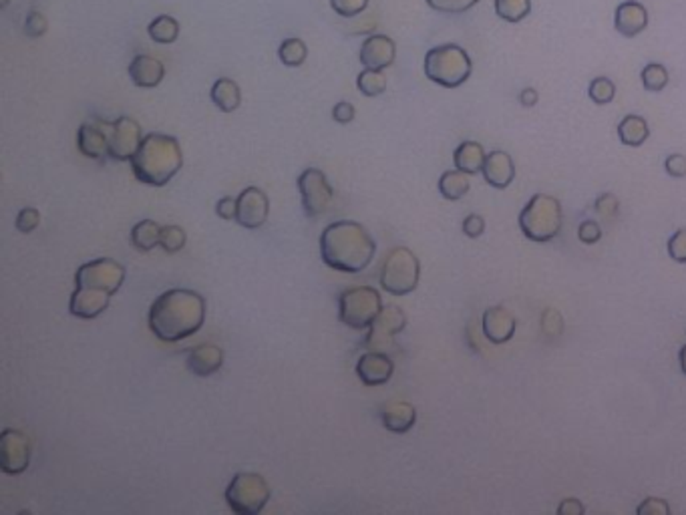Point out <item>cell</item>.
I'll use <instances>...</instances> for the list:
<instances>
[{
  "instance_id": "obj_16",
  "label": "cell",
  "mask_w": 686,
  "mask_h": 515,
  "mask_svg": "<svg viewBox=\"0 0 686 515\" xmlns=\"http://www.w3.org/2000/svg\"><path fill=\"white\" fill-rule=\"evenodd\" d=\"M79 151L95 161L109 159V133L103 129L101 121H87L77 133Z\"/></svg>"
},
{
  "instance_id": "obj_41",
  "label": "cell",
  "mask_w": 686,
  "mask_h": 515,
  "mask_svg": "<svg viewBox=\"0 0 686 515\" xmlns=\"http://www.w3.org/2000/svg\"><path fill=\"white\" fill-rule=\"evenodd\" d=\"M636 511H639L640 515H668L671 513V507H668L665 499L648 497V499H644L639 507H636Z\"/></svg>"
},
{
  "instance_id": "obj_3",
  "label": "cell",
  "mask_w": 686,
  "mask_h": 515,
  "mask_svg": "<svg viewBox=\"0 0 686 515\" xmlns=\"http://www.w3.org/2000/svg\"><path fill=\"white\" fill-rule=\"evenodd\" d=\"M183 165L180 141L172 135L149 133L143 137L140 149L131 159V172L137 182L153 188L169 183Z\"/></svg>"
},
{
  "instance_id": "obj_6",
  "label": "cell",
  "mask_w": 686,
  "mask_h": 515,
  "mask_svg": "<svg viewBox=\"0 0 686 515\" xmlns=\"http://www.w3.org/2000/svg\"><path fill=\"white\" fill-rule=\"evenodd\" d=\"M421 278V264L409 248L399 246L386 254L381 266V286L393 296L411 294Z\"/></svg>"
},
{
  "instance_id": "obj_10",
  "label": "cell",
  "mask_w": 686,
  "mask_h": 515,
  "mask_svg": "<svg viewBox=\"0 0 686 515\" xmlns=\"http://www.w3.org/2000/svg\"><path fill=\"white\" fill-rule=\"evenodd\" d=\"M298 190H301L302 209L309 217H317L326 212V207L333 201V185L328 183L325 172L317 167L304 169L298 177Z\"/></svg>"
},
{
  "instance_id": "obj_24",
  "label": "cell",
  "mask_w": 686,
  "mask_h": 515,
  "mask_svg": "<svg viewBox=\"0 0 686 515\" xmlns=\"http://www.w3.org/2000/svg\"><path fill=\"white\" fill-rule=\"evenodd\" d=\"M381 421L386 431L402 435L415 426L417 410L407 401L386 402V405L381 409Z\"/></svg>"
},
{
  "instance_id": "obj_32",
  "label": "cell",
  "mask_w": 686,
  "mask_h": 515,
  "mask_svg": "<svg viewBox=\"0 0 686 515\" xmlns=\"http://www.w3.org/2000/svg\"><path fill=\"white\" fill-rule=\"evenodd\" d=\"M278 56L286 67H301L306 56H309V48H306L304 40L301 38H286L278 46Z\"/></svg>"
},
{
  "instance_id": "obj_9",
  "label": "cell",
  "mask_w": 686,
  "mask_h": 515,
  "mask_svg": "<svg viewBox=\"0 0 686 515\" xmlns=\"http://www.w3.org/2000/svg\"><path fill=\"white\" fill-rule=\"evenodd\" d=\"M125 282V268L113 258H97L80 266L75 274V286L93 292L115 294Z\"/></svg>"
},
{
  "instance_id": "obj_39",
  "label": "cell",
  "mask_w": 686,
  "mask_h": 515,
  "mask_svg": "<svg viewBox=\"0 0 686 515\" xmlns=\"http://www.w3.org/2000/svg\"><path fill=\"white\" fill-rule=\"evenodd\" d=\"M666 249H668V256H671L674 262L686 264V228L674 232L673 236L668 238Z\"/></svg>"
},
{
  "instance_id": "obj_23",
  "label": "cell",
  "mask_w": 686,
  "mask_h": 515,
  "mask_svg": "<svg viewBox=\"0 0 686 515\" xmlns=\"http://www.w3.org/2000/svg\"><path fill=\"white\" fill-rule=\"evenodd\" d=\"M127 71H129V79L133 80V85L143 87V89L157 87L165 77L164 63L149 55H137L131 61V64H129Z\"/></svg>"
},
{
  "instance_id": "obj_22",
  "label": "cell",
  "mask_w": 686,
  "mask_h": 515,
  "mask_svg": "<svg viewBox=\"0 0 686 515\" xmlns=\"http://www.w3.org/2000/svg\"><path fill=\"white\" fill-rule=\"evenodd\" d=\"M188 370L198 376H209L217 373L224 365V352L216 344H198L190 349L188 359H185Z\"/></svg>"
},
{
  "instance_id": "obj_44",
  "label": "cell",
  "mask_w": 686,
  "mask_h": 515,
  "mask_svg": "<svg viewBox=\"0 0 686 515\" xmlns=\"http://www.w3.org/2000/svg\"><path fill=\"white\" fill-rule=\"evenodd\" d=\"M486 232V220L479 214H470L463 220V233L467 238H479Z\"/></svg>"
},
{
  "instance_id": "obj_34",
  "label": "cell",
  "mask_w": 686,
  "mask_h": 515,
  "mask_svg": "<svg viewBox=\"0 0 686 515\" xmlns=\"http://www.w3.org/2000/svg\"><path fill=\"white\" fill-rule=\"evenodd\" d=\"M357 87L362 95L378 97L386 91V77L383 75V71L365 69L357 79Z\"/></svg>"
},
{
  "instance_id": "obj_50",
  "label": "cell",
  "mask_w": 686,
  "mask_h": 515,
  "mask_svg": "<svg viewBox=\"0 0 686 515\" xmlns=\"http://www.w3.org/2000/svg\"><path fill=\"white\" fill-rule=\"evenodd\" d=\"M679 360H681V368H682V373L686 375V344L682 346V349H681V354H679Z\"/></svg>"
},
{
  "instance_id": "obj_18",
  "label": "cell",
  "mask_w": 686,
  "mask_h": 515,
  "mask_svg": "<svg viewBox=\"0 0 686 515\" xmlns=\"http://www.w3.org/2000/svg\"><path fill=\"white\" fill-rule=\"evenodd\" d=\"M648 27V11L642 3L624 0L614 11V29L626 38L639 37Z\"/></svg>"
},
{
  "instance_id": "obj_30",
  "label": "cell",
  "mask_w": 686,
  "mask_h": 515,
  "mask_svg": "<svg viewBox=\"0 0 686 515\" xmlns=\"http://www.w3.org/2000/svg\"><path fill=\"white\" fill-rule=\"evenodd\" d=\"M149 38L157 45H172L180 37V22L174 16L161 14L157 19H153L148 27Z\"/></svg>"
},
{
  "instance_id": "obj_46",
  "label": "cell",
  "mask_w": 686,
  "mask_h": 515,
  "mask_svg": "<svg viewBox=\"0 0 686 515\" xmlns=\"http://www.w3.org/2000/svg\"><path fill=\"white\" fill-rule=\"evenodd\" d=\"M24 29H27V35L29 37H40L47 32V21L45 16L40 13H30L29 19H27V24H24Z\"/></svg>"
},
{
  "instance_id": "obj_36",
  "label": "cell",
  "mask_w": 686,
  "mask_h": 515,
  "mask_svg": "<svg viewBox=\"0 0 686 515\" xmlns=\"http://www.w3.org/2000/svg\"><path fill=\"white\" fill-rule=\"evenodd\" d=\"M159 246L165 249L167 254H175L185 246V232L180 225H164L161 228V240Z\"/></svg>"
},
{
  "instance_id": "obj_15",
  "label": "cell",
  "mask_w": 686,
  "mask_h": 515,
  "mask_svg": "<svg viewBox=\"0 0 686 515\" xmlns=\"http://www.w3.org/2000/svg\"><path fill=\"white\" fill-rule=\"evenodd\" d=\"M394 56H397L394 40L385 35H370L360 46V64L365 69H389L394 63Z\"/></svg>"
},
{
  "instance_id": "obj_7",
  "label": "cell",
  "mask_w": 686,
  "mask_h": 515,
  "mask_svg": "<svg viewBox=\"0 0 686 515\" xmlns=\"http://www.w3.org/2000/svg\"><path fill=\"white\" fill-rule=\"evenodd\" d=\"M381 310V294L373 286L349 288L338 298V317H341V322L354 330L370 328Z\"/></svg>"
},
{
  "instance_id": "obj_48",
  "label": "cell",
  "mask_w": 686,
  "mask_h": 515,
  "mask_svg": "<svg viewBox=\"0 0 686 515\" xmlns=\"http://www.w3.org/2000/svg\"><path fill=\"white\" fill-rule=\"evenodd\" d=\"M558 513L560 515H584L586 507L580 499H563V502L558 505Z\"/></svg>"
},
{
  "instance_id": "obj_25",
  "label": "cell",
  "mask_w": 686,
  "mask_h": 515,
  "mask_svg": "<svg viewBox=\"0 0 686 515\" xmlns=\"http://www.w3.org/2000/svg\"><path fill=\"white\" fill-rule=\"evenodd\" d=\"M486 151L483 145L478 141H463L453 153V164L457 169H462L465 173H479L486 164Z\"/></svg>"
},
{
  "instance_id": "obj_5",
  "label": "cell",
  "mask_w": 686,
  "mask_h": 515,
  "mask_svg": "<svg viewBox=\"0 0 686 515\" xmlns=\"http://www.w3.org/2000/svg\"><path fill=\"white\" fill-rule=\"evenodd\" d=\"M473 64L465 48L459 45L447 43L433 46L425 55V75L435 85L445 89L462 87L467 79L471 77Z\"/></svg>"
},
{
  "instance_id": "obj_20",
  "label": "cell",
  "mask_w": 686,
  "mask_h": 515,
  "mask_svg": "<svg viewBox=\"0 0 686 515\" xmlns=\"http://www.w3.org/2000/svg\"><path fill=\"white\" fill-rule=\"evenodd\" d=\"M481 173H483V177H486V182L491 185V188L505 190L515 177V165H513L512 156L510 153L502 151V149L487 153Z\"/></svg>"
},
{
  "instance_id": "obj_49",
  "label": "cell",
  "mask_w": 686,
  "mask_h": 515,
  "mask_svg": "<svg viewBox=\"0 0 686 515\" xmlns=\"http://www.w3.org/2000/svg\"><path fill=\"white\" fill-rule=\"evenodd\" d=\"M538 99H539V95H538V91H536L534 87L523 89V91L520 93V103L523 105V107H534V105L538 103Z\"/></svg>"
},
{
  "instance_id": "obj_51",
  "label": "cell",
  "mask_w": 686,
  "mask_h": 515,
  "mask_svg": "<svg viewBox=\"0 0 686 515\" xmlns=\"http://www.w3.org/2000/svg\"><path fill=\"white\" fill-rule=\"evenodd\" d=\"M8 3H11V0H0V6L4 8V6H8Z\"/></svg>"
},
{
  "instance_id": "obj_14",
  "label": "cell",
  "mask_w": 686,
  "mask_h": 515,
  "mask_svg": "<svg viewBox=\"0 0 686 515\" xmlns=\"http://www.w3.org/2000/svg\"><path fill=\"white\" fill-rule=\"evenodd\" d=\"M270 212V201L268 196L260 188H246L238 196V209H236V222L241 228L256 230L264 225L266 217Z\"/></svg>"
},
{
  "instance_id": "obj_11",
  "label": "cell",
  "mask_w": 686,
  "mask_h": 515,
  "mask_svg": "<svg viewBox=\"0 0 686 515\" xmlns=\"http://www.w3.org/2000/svg\"><path fill=\"white\" fill-rule=\"evenodd\" d=\"M30 463V439L22 431L4 429L0 435V469L8 475L27 471Z\"/></svg>"
},
{
  "instance_id": "obj_21",
  "label": "cell",
  "mask_w": 686,
  "mask_h": 515,
  "mask_svg": "<svg viewBox=\"0 0 686 515\" xmlns=\"http://www.w3.org/2000/svg\"><path fill=\"white\" fill-rule=\"evenodd\" d=\"M109 302H111V294L75 288V292L71 294V300H69V312L77 318L91 320L107 310Z\"/></svg>"
},
{
  "instance_id": "obj_8",
  "label": "cell",
  "mask_w": 686,
  "mask_h": 515,
  "mask_svg": "<svg viewBox=\"0 0 686 515\" xmlns=\"http://www.w3.org/2000/svg\"><path fill=\"white\" fill-rule=\"evenodd\" d=\"M268 499V483L258 473H236L225 489V502L236 515H258Z\"/></svg>"
},
{
  "instance_id": "obj_42",
  "label": "cell",
  "mask_w": 686,
  "mask_h": 515,
  "mask_svg": "<svg viewBox=\"0 0 686 515\" xmlns=\"http://www.w3.org/2000/svg\"><path fill=\"white\" fill-rule=\"evenodd\" d=\"M578 238L580 241H584V244H596V241H600L602 238L600 224L594 220H584L578 228Z\"/></svg>"
},
{
  "instance_id": "obj_38",
  "label": "cell",
  "mask_w": 686,
  "mask_h": 515,
  "mask_svg": "<svg viewBox=\"0 0 686 515\" xmlns=\"http://www.w3.org/2000/svg\"><path fill=\"white\" fill-rule=\"evenodd\" d=\"M330 6H333V11L338 16L352 19V16H359L367 11L368 0H330Z\"/></svg>"
},
{
  "instance_id": "obj_45",
  "label": "cell",
  "mask_w": 686,
  "mask_h": 515,
  "mask_svg": "<svg viewBox=\"0 0 686 515\" xmlns=\"http://www.w3.org/2000/svg\"><path fill=\"white\" fill-rule=\"evenodd\" d=\"M354 115H357V111H354V107H352L349 101H341V103H336L335 107H333V119L336 121V123H341V125L351 123V121L354 119Z\"/></svg>"
},
{
  "instance_id": "obj_35",
  "label": "cell",
  "mask_w": 686,
  "mask_h": 515,
  "mask_svg": "<svg viewBox=\"0 0 686 515\" xmlns=\"http://www.w3.org/2000/svg\"><path fill=\"white\" fill-rule=\"evenodd\" d=\"M588 95L596 105H608L614 101L616 97V85L612 83L608 77H596L590 80V87H588Z\"/></svg>"
},
{
  "instance_id": "obj_47",
  "label": "cell",
  "mask_w": 686,
  "mask_h": 515,
  "mask_svg": "<svg viewBox=\"0 0 686 515\" xmlns=\"http://www.w3.org/2000/svg\"><path fill=\"white\" fill-rule=\"evenodd\" d=\"M236 209H238V199H233L230 196L222 198L216 206V212L222 220H236Z\"/></svg>"
},
{
  "instance_id": "obj_37",
  "label": "cell",
  "mask_w": 686,
  "mask_h": 515,
  "mask_svg": "<svg viewBox=\"0 0 686 515\" xmlns=\"http://www.w3.org/2000/svg\"><path fill=\"white\" fill-rule=\"evenodd\" d=\"M427 6L443 14H463L479 3V0H425Z\"/></svg>"
},
{
  "instance_id": "obj_33",
  "label": "cell",
  "mask_w": 686,
  "mask_h": 515,
  "mask_svg": "<svg viewBox=\"0 0 686 515\" xmlns=\"http://www.w3.org/2000/svg\"><path fill=\"white\" fill-rule=\"evenodd\" d=\"M640 80H642V87L647 89L648 93H660L668 85V71L665 64L650 63L642 69Z\"/></svg>"
},
{
  "instance_id": "obj_40",
  "label": "cell",
  "mask_w": 686,
  "mask_h": 515,
  "mask_svg": "<svg viewBox=\"0 0 686 515\" xmlns=\"http://www.w3.org/2000/svg\"><path fill=\"white\" fill-rule=\"evenodd\" d=\"M40 214L35 207H22L19 215H16V230L22 233H30L38 228Z\"/></svg>"
},
{
  "instance_id": "obj_19",
  "label": "cell",
  "mask_w": 686,
  "mask_h": 515,
  "mask_svg": "<svg viewBox=\"0 0 686 515\" xmlns=\"http://www.w3.org/2000/svg\"><path fill=\"white\" fill-rule=\"evenodd\" d=\"M483 334L491 344L510 342L515 334L513 314L504 306H491L483 314Z\"/></svg>"
},
{
  "instance_id": "obj_26",
  "label": "cell",
  "mask_w": 686,
  "mask_h": 515,
  "mask_svg": "<svg viewBox=\"0 0 686 515\" xmlns=\"http://www.w3.org/2000/svg\"><path fill=\"white\" fill-rule=\"evenodd\" d=\"M212 101L216 107L224 113L236 111L241 103V93L236 80H232L228 77L217 79L212 87Z\"/></svg>"
},
{
  "instance_id": "obj_2",
  "label": "cell",
  "mask_w": 686,
  "mask_h": 515,
  "mask_svg": "<svg viewBox=\"0 0 686 515\" xmlns=\"http://www.w3.org/2000/svg\"><path fill=\"white\" fill-rule=\"evenodd\" d=\"M377 244L365 225L351 220L335 222L320 236V256L328 268L359 274L373 262Z\"/></svg>"
},
{
  "instance_id": "obj_31",
  "label": "cell",
  "mask_w": 686,
  "mask_h": 515,
  "mask_svg": "<svg viewBox=\"0 0 686 515\" xmlns=\"http://www.w3.org/2000/svg\"><path fill=\"white\" fill-rule=\"evenodd\" d=\"M495 14L507 22H521L531 13V0H494Z\"/></svg>"
},
{
  "instance_id": "obj_12",
  "label": "cell",
  "mask_w": 686,
  "mask_h": 515,
  "mask_svg": "<svg viewBox=\"0 0 686 515\" xmlns=\"http://www.w3.org/2000/svg\"><path fill=\"white\" fill-rule=\"evenodd\" d=\"M407 326V314L399 308L397 304H386L383 306V310L378 312V317L375 318L373 325H370V330L367 334L365 346L370 350H381L386 344L393 341L394 334H399L401 330H405Z\"/></svg>"
},
{
  "instance_id": "obj_27",
  "label": "cell",
  "mask_w": 686,
  "mask_h": 515,
  "mask_svg": "<svg viewBox=\"0 0 686 515\" xmlns=\"http://www.w3.org/2000/svg\"><path fill=\"white\" fill-rule=\"evenodd\" d=\"M618 137L628 148H640L650 137L648 121L640 115H626L618 125Z\"/></svg>"
},
{
  "instance_id": "obj_1",
  "label": "cell",
  "mask_w": 686,
  "mask_h": 515,
  "mask_svg": "<svg viewBox=\"0 0 686 515\" xmlns=\"http://www.w3.org/2000/svg\"><path fill=\"white\" fill-rule=\"evenodd\" d=\"M204 320V296L188 288H172L157 296L148 314L149 330L164 342H177L196 334Z\"/></svg>"
},
{
  "instance_id": "obj_43",
  "label": "cell",
  "mask_w": 686,
  "mask_h": 515,
  "mask_svg": "<svg viewBox=\"0 0 686 515\" xmlns=\"http://www.w3.org/2000/svg\"><path fill=\"white\" fill-rule=\"evenodd\" d=\"M665 169L666 173L671 177H686V156H682V153H673V156H668L666 161H665Z\"/></svg>"
},
{
  "instance_id": "obj_17",
  "label": "cell",
  "mask_w": 686,
  "mask_h": 515,
  "mask_svg": "<svg viewBox=\"0 0 686 515\" xmlns=\"http://www.w3.org/2000/svg\"><path fill=\"white\" fill-rule=\"evenodd\" d=\"M394 373L393 360L381 350H368L357 362V375L367 386H378L391 381Z\"/></svg>"
},
{
  "instance_id": "obj_4",
  "label": "cell",
  "mask_w": 686,
  "mask_h": 515,
  "mask_svg": "<svg viewBox=\"0 0 686 515\" xmlns=\"http://www.w3.org/2000/svg\"><path fill=\"white\" fill-rule=\"evenodd\" d=\"M562 204L554 196L536 193L520 214V230L529 241L547 244L562 232Z\"/></svg>"
},
{
  "instance_id": "obj_13",
  "label": "cell",
  "mask_w": 686,
  "mask_h": 515,
  "mask_svg": "<svg viewBox=\"0 0 686 515\" xmlns=\"http://www.w3.org/2000/svg\"><path fill=\"white\" fill-rule=\"evenodd\" d=\"M141 141L140 123L131 117H119L109 131V159L131 161Z\"/></svg>"
},
{
  "instance_id": "obj_29",
  "label": "cell",
  "mask_w": 686,
  "mask_h": 515,
  "mask_svg": "<svg viewBox=\"0 0 686 515\" xmlns=\"http://www.w3.org/2000/svg\"><path fill=\"white\" fill-rule=\"evenodd\" d=\"M161 240V225L153 220H141L131 228V244L140 252H151L153 248L159 246Z\"/></svg>"
},
{
  "instance_id": "obj_28",
  "label": "cell",
  "mask_w": 686,
  "mask_h": 515,
  "mask_svg": "<svg viewBox=\"0 0 686 515\" xmlns=\"http://www.w3.org/2000/svg\"><path fill=\"white\" fill-rule=\"evenodd\" d=\"M471 183H470V173L462 172V169H451V172H445L439 180V191L441 196L449 199V201H457L462 199L467 191H470Z\"/></svg>"
}]
</instances>
